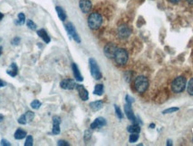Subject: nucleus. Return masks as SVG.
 Segmentation results:
<instances>
[{
    "label": "nucleus",
    "mask_w": 193,
    "mask_h": 146,
    "mask_svg": "<svg viewBox=\"0 0 193 146\" xmlns=\"http://www.w3.org/2000/svg\"><path fill=\"white\" fill-rule=\"evenodd\" d=\"M179 110L178 108H170V109H167L166 110L163 111V114H170V113H174V112H176Z\"/></svg>",
    "instance_id": "nucleus-32"
},
{
    "label": "nucleus",
    "mask_w": 193,
    "mask_h": 146,
    "mask_svg": "<svg viewBox=\"0 0 193 146\" xmlns=\"http://www.w3.org/2000/svg\"><path fill=\"white\" fill-rule=\"evenodd\" d=\"M115 114H116L118 118H119V119H122V118H124L123 112H122V110H120V108H119L118 106H116V105H115Z\"/></svg>",
    "instance_id": "nucleus-30"
},
{
    "label": "nucleus",
    "mask_w": 193,
    "mask_h": 146,
    "mask_svg": "<svg viewBox=\"0 0 193 146\" xmlns=\"http://www.w3.org/2000/svg\"><path fill=\"white\" fill-rule=\"evenodd\" d=\"M60 86L64 90H73L76 88V83L73 79H64L61 81Z\"/></svg>",
    "instance_id": "nucleus-10"
},
{
    "label": "nucleus",
    "mask_w": 193,
    "mask_h": 146,
    "mask_svg": "<svg viewBox=\"0 0 193 146\" xmlns=\"http://www.w3.org/2000/svg\"><path fill=\"white\" fill-rule=\"evenodd\" d=\"M149 127H150V128H154V127H155V125H154V124H151V125L149 126Z\"/></svg>",
    "instance_id": "nucleus-44"
},
{
    "label": "nucleus",
    "mask_w": 193,
    "mask_h": 146,
    "mask_svg": "<svg viewBox=\"0 0 193 146\" xmlns=\"http://www.w3.org/2000/svg\"><path fill=\"white\" fill-rule=\"evenodd\" d=\"M103 105H104L103 101H93V102L90 104V109L92 110L93 111H99L103 108Z\"/></svg>",
    "instance_id": "nucleus-18"
},
{
    "label": "nucleus",
    "mask_w": 193,
    "mask_h": 146,
    "mask_svg": "<svg viewBox=\"0 0 193 146\" xmlns=\"http://www.w3.org/2000/svg\"><path fill=\"white\" fill-rule=\"evenodd\" d=\"M53 129H52V133L54 135H58L60 134V124H61V118L58 116H54L53 118Z\"/></svg>",
    "instance_id": "nucleus-12"
},
{
    "label": "nucleus",
    "mask_w": 193,
    "mask_h": 146,
    "mask_svg": "<svg viewBox=\"0 0 193 146\" xmlns=\"http://www.w3.org/2000/svg\"><path fill=\"white\" fill-rule=\"evenodd\" d=\"M2 50H3V48H2V47H0V56L2 55Z\"/></svg>",
    "instance_id": "nucleus-45"
},
{
    "label": "nucleus",
    "mask_w": 193,
    "mask_h": 146,
    "mask_svg": "<svg viewBox=\"0 0 193 146\" xmlns=\"http://www.w3.org/2000/svg\"><path fill=\"white\" fill-rule=\"evenodd\" d=\"M0 145H2V146H11V144L9 143L7 140H6V139H2V140H1V142H0Z\"/></svg>",
    "instance_id": "nucleus-36"
},
{
    "label": "nucleus",
    "mask_w": 193,
    "mask_h": 146,
    "mask_svg": "<svg viewBox=\"0 0 193 146\" xmlns=\"http://www.w3.org/2000/svg\"><path fill=\"white\" fill-rule=\"evenodd\" d=\"M57 145L59 146H69L70 145V144L66 142V141H65V140H59L58 142H57Z\"/></svg>",
    "instance_id": "nucleus-35"
},
{
    "label": "nucleus",
    "mask_w": 193,
    "mask_h": 146,
    "mask_svg": "<svg viewBox=\"0 0 193 146\" xmlns=\"http://www.w3.org/2000/svg\"><path fill=\"white\" fill-rule=\"evenodd\" d=\"M169 2H171V3H173V4H176L178 2H180L181 0H168Z\"/></svg>",
    "instance_id": "nucleus-39"
},
{
    "label": "nucleus",
    "mask_w": 193,
    "mask_h": 146,
    "mask_svg": "<svg viewBox=\"0 0 193 146\" xmlns=\"http://www.w3.org/2000/svg\"><path fill=\"white\" fill-rule=\"evenodd\" d=\"M103 24V17L99 13H91L88 18V25L92 30L99 29Z\"/></svg>",
    "instance_id": "nucleus-1"
},
{
    "label": "nucleus",
    "mask_w": 193,
    "mask_h": 146,
    "mask_svg": "<svg viewBox=\"0 0 193 146\" xmlns=\"http://www.w3.org/2000/svg\"><path fill=\"white\" fill-rule=\"evenodd\" d=\"M56 11L57 13V15H58L59 19L61 21H63V22L65 21V19H66V14H65V10L62 8L61 6H56Z\"/></svg>",
    "instance_id": "nucleus-19"
},
{
    "label": "nucleus",
    "mask_w": 193,
    "mask_h": 146,
    "mask_svg": "<svg viewBox=\"0 0 193 146\" xmlns=\"http://www.w3.org/2000/svg\"><path fill=\"white\" fill-rule=\"evenodd\" d=\"M40 106H41V102L40 101H38V100H34L31 103V107L33 110H39Z\"/></svg>",
    "instance_id": "nucleus-27"
},
{
    "label": "nucleus",
    "mask_w": 193,
    "mask_h": 146,
    "mask_svg": "<svg viewBox=\"0 0 193 146\" xmlns=\"http://www.w3.org/2000/svg\"><path fill=\"white\" fill-rule=\"evenodd\" d=\"M72 68H73V72L74 78H75L78 82H82V81H83V77H82V75H81L80 70H79V68H78L77 65L74 64V63H73V65H72Z\"/></svg>",
    "instance_id": "nucleus-16"
},
{
    "label": "nucleus",
    "mask_w": 193,
    "mask_h": 146,
    "mask_svg": "<svg viewBox=\"0 0 193 146\" xmlns=\"http://www.w3.org/2000/svg\"><path fill=\"white\" fill-rule=\"evenodd\" d=\"M20 41H21V39H20V38L15 37V38L12 41V44H13V45H18V44L20 43Z\"/></svg>",
    "instance_id": "nucleus-37"
},
{
    "label": "nucleus",
    "mask_w": 193,
    "mask_h": 146,
    "mask_svg": "<svg viewBox=\"0 0 193 146\" xmlns=\"http://www.w3.org/2000/svg\"><path fill=\"white\" fill-rule=\"evenodd\" d=\"M118 48L117 46L114 43H107L105 48H104V53L106 55V57H107L108 58H114L115 55L117 51Z\"/></svg>",
    "instance_id": "nucleus-6"
},
{
    "label": "nucleus",
    "mask_w": 193,
    "mask_h": 146,
    "mask_svg": "<svg viewBox=\"0 0 193 146\" xmlns=\"http://www.w3.org/2000/svg\"><path fill=\"white\" fill-rule=\"evenodd\" d=\"M114 58L119 66H124L129 58L128 52L124 49H118Z\"/></svg>",
    "instance_id": "nucleus-4"
},
{
    "label": "nucleus",
    "mask_w": 193,
    "mask_h": 146,
    "mask_svg": "<svg viewBox=\"0 0 193 146\" xmlns=\"http://www.w3.org/2000/svg\"><path fill=\"white\" fill-rule=\"evenodd\" d=\"M107 125V120L102 118V117H99V118H97L95 120L93 121L90 125V128L91 129H96V128H100L102 127H105Z\"/></svg>",
    "instance_id": "nucleus-13"
},
{
    "label": "nucleus",
    "mask_w": 193,
    "mask_h": 146,
    "mask_svg": "<svg viewBox=\"0 0 193 146\" xmlns=\"http://www.w3.org/2000/svg\"><path fill=\"white\" fill-rule=\"evenodd\" d=\"M3 18H4V15H3V14H2V13L0 12V21H1V20H2Z\"/></svg>",
    "instance_id": "nucleus-43"
},
{
    "label": "nucleus",
    "mask_w": 193,
    "mask_h": 146,
    "mask_svg": "<svg viewBox=\"0 0 193 146\" xmlns=\"http://www.w3.org/2000/svg\"><path fill=\"white\" fill-rule=\"evenodd\" d=\"M76 89L78 91V93H79L80 98L83 101H86L89 100V92L84 88L83 85H82V84H76Z\"/></svg>",
    "instance_id": "nucleus-11"
},
{
    "label": "nucleus",
    "mask_w": 193,
    "mask_h": 146,
    "mask_svg": "<svg viewBox=\"0 0 193 146\" xmlns=\"http://www.w3.org/2000/svg\"><path fill=\"white\" fill-rule=\"evenodd\" d=\"M27 136V133L23 129H17L15 133V138L16 140H22Z\"/></svg>",
    "instance_id": "nucleus-20"
},
{
    "label": "nucleus",
    "mask_w": 193,
    "mask_h": 146,
    "mask_svg": "<svg viewBox=\"0 0 193 146\" xmlns=\"http://www.w3.org/2000/svg\"><path fill=\"white\" fill-rule=\"evenodd\" d=\"M187 92L190 95H192L193 96V78H191L189 83H188V85H187Z\"/></svg>",
    "instance_id": "nucleus-24"
},
{
    "label": "nucleus",
    "mask_w": 193,
    "mask_h": 146,
    "mask_svg": "<svg viewBox=\"0 0 193 146\" xmlns=\"http://www.w3.org/2000/svg\"><path fill=\"white\" fill-rule=\"evenodd\" d=\"M18 123H19V124H21V125H26V124H27V121H26L24 114H23V116H21V117L18 118Z\"/></svg>",
    "instance_id": "nucleus-33"
},
{
    "label": "nucleus",
    "mask_w": 193,
    "mask_h": 146,
    "mask_svg": "<svg viewBox=\"0 0 193 146\" xmlns=\"http://www.w3.org/2000/svg\"><path fill=\"white\" fill-rule=\"evenodd\" d=\"M91 135H92L91 131H90V130H86V131H85V133H84V136H83L84 141H85V142L90 141V139L91 138Z\"/></svg>",
    "instance_id": "nucleus-29"
},
{
    "label": "nucleus",
    "mask_w": 193,
    "mask_h": 146,
    "mask_svg": "<svg viewBox=\"0 0 193 146\" xmlns=\"http://www.w3.org/2000/svg\"><path fill=\"white\" fill-rule=\"evenodd\" d=\"M186 84H187V81H186V78L184 76H178V77L175 78L173 81L172 85H171L173 92H174V93L183 92L185 90Z\"/></svg>",
    "instance_id": "nucleus-3"
},
{
    "label": "nucleus",
    "mask_w": 193,
    "mask_h": 146,
    "mask_svg": "<svg viewBox=\"0 0 193 146\" xmlns=\"http://www.w3.org/2000/svg\"><path fill=\"white\" fill-rule=\"evenodd\" d=\"M26 24H27V27L28 28H30L31 30H36L37 29V25H36V24H34L33 21H31V20H27V22H26Z\"/></svg>",
    "instance_id": "nucleus-28"
},
{
    "label": "nucleus",
    "mask_w": 193,
    "mask_h": 146,
    "mask_svg": "<svg viewBox=\"0 0 193 146\" xmlns=\"http://www.w3.org/2000/svg\"><path fill=\"white\" fill-rule=\"evenodd\" d=\"M4 118H4V116H3L2 114H0V123H1L2 121L4 120Z\"/></svg>",
    "instance_id": "nucleus-41"
},
{
    "label": "nucleus",
    "mask_w": 193,
    "mask_h": 146,
    "mask_svg": "<svg viewBox=\"0 0 193 146\" xmlns=\"http://www.w3.org/2000/svg\"><path fill=\"white\" fill-rule=\"evenodd\" d=\"M149 85V79L144 76V75H140L138 77L135 78L134 80V89L137 92L139 93H143L145 92Z\"/></svg>",
    "instance_id": "nucleus-2"
},
{
    "label": "nucleus",
    "mask_w": 193,
    "mask_h": 146,
    "mask_svg": "<svg viewBox=\"0 0 193 146\" xmlns=\"http://www.w3.org/2000/svg\"><path fill=\"white\" fill-rule=\"evenodd\" d=\"M93 93L95 95H98V96H101L104 93V85L103 84H97L95 86Z\"/></svg>",
    "instance_id": "nucleus-22"
},
{
    "label": "nucleus",
    "mask_w": 193,
    "mask_h": 146,
    "mask_svg": "<svg viewBox=\"0 0 193 146\" xmlns=\"http://www.w3.org/2000/svg\"><path fill=\"white\" fill-rule=\"evenodd\" d=\"M89 63H90V73H91V75L93 76V78L96 79V80H100L102 78V74H101L100 69L98 66V63L96 62L94 58H90Z\"/></svg>",
    "instance_id": "nucleus-5"
},
{
    "label": "nucleus",
    "mask_w": 193,
    "mask_h": 146,
    "mask_svg": "<svg viewBox=\"0 0 193 146\" xmlns=\"http://www.w3.org/2000/svg\"><path fill=\"white\" fill-rule=\"evenodd\" d=\"M124 112H125L126 117H127V118H128L129 120L132 121V122H133V123H136L137 118H136L134 113H133L132 110V107H131V105H129V104H126L125 106H124Z\"/></svg>",
    "instance_id": "nucleus-14"
},
{
    "label": "nucleus",
    "mask_w": 193,
    "mask_h": 146,
    "mask_svg": "<svg viewBox=\"0 0 193 146\" xmlns=\"http://www.w3.org/2000/svg\"><path fill=\"white\" fill-rule=\"evenodd\" d=\"M79 6L82 12L84 14H88L91 11L92 8V3L90 0H80L79 2Z\"/></svg>",
    "instance_id": "nucleus-9"
},
{
    "label": "nucleus",
    "mask_w": 193,
    "mask_h": 146,
    "mask_svg": "<svg viewBox=\"0 0 193 146\" xmlns=\"http://www.w3.org/2000/svg\"><path fill=\"white\" fill-rule=\"evenodd\" d=\"M167 144V146H172L173 145V142H172L171 140H169V139H168L167 144Z\"/></svg>",
    "instance_id": "nucleus-40"
},
{
    "label": "nucleus",
    "mask_w": 193,
    "mask_h": 146,
    "mask_svg": "<svg viewBox=\"0 0 193 146\" xmlns=\"http://www.w3.org/2000/svg\"><path fill=\"white\" fill-rule=\"evenodd\" d=\"M127 131H128L129 133H131V134H133V133L139 134V133L141 132V127H140L139 125L133 124V125H132V126H130V127H127Z\"/></svg>",
    "instance_id": "nucleus-21"
},
{
    "label": "nucleus",
    "mask_w": 193,
    "mask_h": 146,
    "mask_svg": "<svg viewBox=\"0 0 193 146\" xmlns=\"http://www.w3.org/2000/svg\"><path fill=\"white\" fill-rule=\"evenodd\" d=\"M189 4H191V5H193V0H186Z\"/></svg>",
    "instance_id": "nucleus-42"
},
{
    "label": "nucleus",
    "mask_w": 193,
    "mask_h": 146,
    "mask_svg": "<svg viewBox=\"0 0 193 146\" xmlns=\"http://www.w3.org/2000/svg\"><path fill=\"white\" fill-rule=\"evenodd\" d=\"M37 34L39 35V37H40L42 40L44 41V42H46V43L50 42V41H51L50 37L48 36V32H47L45 30L41 29V30H39V31H37Z\"/></svg>",
    "instance_id": "nucleus-17"
},
{
    "label": "nucleus",
    "mask_w": 193,
    "mask_h": 146,
    "mask_svg": "<svg viewBox=\"0 0 193 146\" xmlns=\"http://www.w3.org/2000/svg\"><path fill=\"white\" fill-rule=\"evenodd\" d=\"M25 21L26 20H25V15H24V14L20 13V14L18 15V24L23 25V24H24Z\"/></svg>",
    "instance_id": "nucleus-26"
},
{
    "label": "nucleus",
    "mask_w": 193,
    "mask_h": 146,
    "mask_svg": "<svg viewBox=\"0 0 193 146\" xmlns=\"http://www.w3.org/2000/svg\"><path fill=\"white\" fill-rule=\"evenodd\" d=\"M6 84L4 81H2V80L0 79V88H1V87H4V86H6Z\"/></svg>",
    "instance_id": "nucleus-38"
},
{
    "label": "nucleus",
    "mask_w": 193,
    "mask_h": 146,
    "mask_svg": "<svg viewBox=\"0 0 193 146\" xmlns=\"http://www.w3.org/2000/svg\"><path fill=\"white\" fill-rule=\"evenodd\" d=\"M65 30L67 31L69 36L71 38H73L77 43H81V38H80V36L77 33L75 27L73 26V24L72 23H68V24H66L65 25Z\"/></svg>",
    "instance_id": "nucleus-7"
},
{
    "label": "nucleus",
    "mask_w": 193,
    "mask_h": 146,
    "mask_svg": "<svg viewBox=\"0 0 193 146\" xmlns=\"http://www.w3.org/2000/svg\"><path fill=\"white\" fill-rule=\"evenodd\" d=\"M24 116H25L27 123H31V121L33 120L34 117H35V115H34V113L32 111H27L25 114H24Z\"/></svg>",
    "instance_id": "nucleus-23"
},
{
    "label": "nucleus",
    "mask_w": 193,
    "mask_h": 146,
    "mask_svg": "<svg viewBox=\"0 0 193 146\" xmlns=\"http://www.w3.org/2000/svg\"><path fill=\"white\" fill-rule=\"evenodd\" d=\"M6 73H7V75H9L12 77L16 76L17 75H18V67H17L16 64L15 63H12L8 67V69L6 70Z\"/></svg>",
    "instance_id": "nucleus-15"
},
{
    "label": "nucleus",
    "mask_w": 193,
    "mask_h": 146,
    "mask_svg": "<svg viewBox=\"0 0 193 146\" xmlns=\"http://www.w3.org/2000/svg\"><path fill=\"white\" fill-rule=\"evenodd\" d=\"M139 137H140L139 134H137V133H133V134H132V135H130V138H129V142H130L131 144L136 143V142L139 140Z\"/></svg>",
    "instance_id": "nucleus-25"
},
{
    "label": "nucleus",
    "mask_w": 193,
    "mask_h": 146,
    "mask_svg": "<svg viewBox=\"0 0 193 146\" xmlns=\"http://www.w3.org/2000/svg\"><path fill=\"white\" fill-rule=\"evenodd\" d=\"M24 145L25 146H32L33 145V137H32V135H28V136H27Z\"/></svg>",
    "instance_id": "nucleus-31"
},
{
    "label": "nucleus",
    "mask_w": 193,
    "mask_h": 146,
    "mask_svg": "<svg viewBox=\"0 0 193 146\" xmlns=\"http://www.w3.org/2000/svg\"><path fill=\"white\" fill-rule=\"evenodd\" d=\"M125 99H126V102H127V104H129V105H131V106H132V104L133 103V101H134L133 98H132V97H131L130 95H126Z\"/></svg>",
    "instance_id": "nucleus-34"
},
{
    "label": "nucleus",
    "mask_w": 193,
    "mask_h": 146,
    "mask_svg": "<svg viewBox=\"0 0 193 146\" xmlns=\"http://www.w3.org/2000/svg\"><path fill=\"white\" fill-rule=\"evenodd\" d=\"M131 33H132V31L128 25L123 24L118 27L117 34L120 39H127L131 35Z\"/></svg>",
    "instance_id": "nucleus-8"
}]
</instances>
